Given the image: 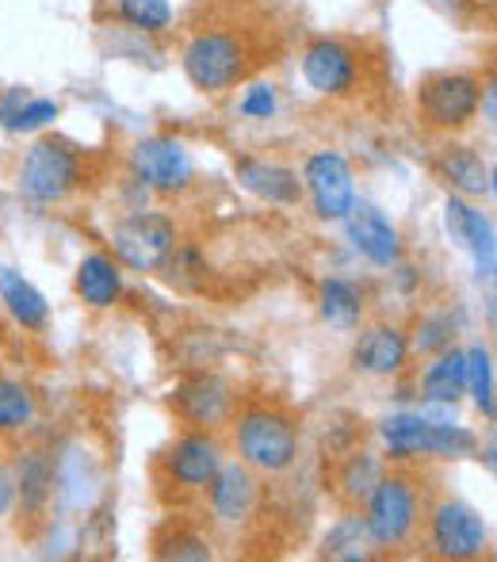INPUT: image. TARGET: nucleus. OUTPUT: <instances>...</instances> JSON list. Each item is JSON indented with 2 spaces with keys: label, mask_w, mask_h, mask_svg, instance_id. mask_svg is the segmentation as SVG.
<instances>
[{
  "label": "nucleus",
  "mask_w": 497,
  "mask_h": 562,
  "mask_svg": "<svg viewBox=\"0 0 497 562\" xmlns=\"http://www.w3.org/2000/svg\"><path fill=\"white\" fill-rule=\"evenodd\" d=\"M321 555L326 559H372L375 548L368 540V528L360 509H341L337 525L326 532V543H321Z\"/></svg>",
  "instance_id": "nucleus-28"
},
{
  "label": "nucleus",
  "mask_w": 497,
  "mask_h": 562,
  "mask_svg": "<svg viewBox=\"0 0 497 562\" xmlns=\"http://www.w3.org/2000/svg\"><path fill=\"white\" fill-rule=\"evenodd\" d=\"M58 115H61V108L54 104V100L27 97L20 112H15V119H12V126H8V131H12V134H35V131H43V126H50Z\"/></svg>",
  "instance_id": "nucleus-32"
},
{
  "label": "nucleus",
  "mask_w": 497,
  "mask_h": 562,
  "mask_svg": "<svg viewBox=\"0 0 497 562\" xmlns=\"http://www.w3.org/2000/svg\"><path fill=\"white\" fill-rule=\"evenodd\" d=\"M298 69H303V81L329 100H357L372 81V58H364L352 38L334 35L306 38L298 50Z\"/></svg>",
  "instance_id": "nucleus-8"
},
{
  "label": "nucleus",
  "mask_w": 497,
  "mask_h": 562,
  "mask_svg": "<svg viewBox=\"0 0 497 562\" xmlns=\"http://www.w3.org/2000/svg\"><path fill=\"white\" fill-rule=\"evenodd\" d=\"M409 363V337L406 329L391 326V322H372L360 326L357 340H352V368L360 375L372 379H394L402 375Z\"/></svg>",
  "instance_id": "nucleus-16"
},
{
  "label": "nucleus",
  "mask_w": 497,
  "mask_h": 562,
  "mask_svg": "<svg viewBox=\"0 0 497 562\" xmlns=\"http://www.w3.org/2000/svg\"><path fill=\"white\" fill-rule=\"evenodd\" d=\"M275 108H280V97H275V89L264 81L249 85L246 97H241V115L246 119H272Z\"/></svg>",
  "instance_id": "nucleus-33"
},
{
  "label": "nucleus",
  "mask_w": 497,
  "mask_h": 562,
  "mask_svg": "<svg viewBox=\"0 0 497 562\" xmlns=\"http://www.w3.org/2000/svg\"><path fill=\"white\" fill-rule=\"evenodd\" d=\"M379 432H383L391 459H398V463H406V459H421L425 432H429V417L425 414H394L379 425Z\"/></svg>",
  "instance_id": "nucleus-29"
},
{
  "label": "nucleus",
  "mask_w": 497,
  "mask_h": 562,
  "mask_svg": "<svg viewBox=\"0 0 497 562\" xmlns=\"http://www.w3.org/2000/svg\"><path fill=\"white\" fill-rule=\"evenodd\" d=\"M115 260L134 272H157L177 252V223L161 211H134L112 226Z\"/></svg>",
  "instance_id": "nucleus-10"
},
{
  "label": "nucleus",
  "mask_w": 497,
  "mask_h": 562,
  "mask_svg": "<svg viewBox=\"0 0 497 562\" xmlns=\"http://www.w3.org/2000/svg\"><path fill=\"white\" fill-rule=\"evenodd\" d=\"M131 165H134V177L142 180V188H149V192H157V195L188 192L195 177L188 149L180 146L177 138H165V134L134 142Z\"/></svg>",
  "instance_id": "nucleus-13"
},
{
  "label": "nucleus",
  "mask_w": 497,
  "mask_h": 562,
  "mask_svg": "<svg viewBox=\"0 0 497 562\" xmlns=\"http://www.w3.org/2000/svg\"><path fill=\"white\" fill-rule=\"evenodd\" d=\"M15 517H20V532H38L50 517L54 490H58V471H54V456L46 448H27L15 459Z\"/></svg>",
  "instance_id": "nucleus-12"
},
{
  "label": "nucleus",
  "mask_w": 497,
  "mask_h": 562,
  "mask_svg": "<svg viewBox=\"0 0 497 562\" xmlns=\"http://www.w3.org/2000/svg\"><path fill=\"white\" fill-rule=\"evenodd\" d=\"M226 459L223 432L180 429L172 445H165L154 459V490L165 509H184L188 502L203 497L215 471Z\"/></svg>",
  "instance_id": "nucleus-4"
},
{
  "label": "nucleus",
  "mask_w": 497,
  "mask_h": 562,
  "mask_svg": "<svg viewBox=\"0 0 497 562\" xmlns=\"http://www.w3.org/2000/svg\"><path fill=\"white\" fill-rule=\"evenodd\" d=\"M386 463L383 456L372 448H344L341 456L329 459L326 490L337 502V509H364V502L372 497V490L383 479Z\"/></svg>",
  "instance_id": "nucleus-15"
},
{
  "label": "nucleus",
  "mask_w": 497,
  "mask_h": 562,
  "mask_svg": "<svg viewBox=\"0 0 497 562\" xmlns=\"http://www.w3.org/2000/svg\"><path fill=\"white\" fill-rule=\"evenodd\" d=\"M226 429L234 456L260 479H280L303 456V425L280 402H238Z\"/></svg>",
  "instance_id": "nucleus-2"
},
{
  "label": "nucleus",
  "mask_w": 497,
  "mask_h": 562,
  "mask_svg": "<svg viewBox=\"0 0 497 562\" xmlns=\"http://www.w3.org/2000/svg\"><path fill=\"white\" fill-rule=\"evenodd\" d=\"M425 505H429V490H425L421 474L417 471H383L379 486L364 502V509H360L375 555H402V551L417 548V540H421Z\"/></svg>",
  "instance_id": "nucleus-3"
},
{
  "label": "nucleus",
  "mask_w": 497,
  "mask_h": 562,
  "mask_svg": "<svg viewBox=\"0 0 497 562\" xmlns=\"http://www.w3.org/2000/svg\"><path fill=\"white\" fill-rule=\"evenodd\" d=\"M483 77L467 74V69H440V74H425L417 81L414 108L417 123L429 134L440 138H455L478 119L483 108Z\"/></svg>",
  "instance_id": "nucleus-6"
},
{
  "label": "nucleus",
  "mask_w": 497,
  "mask_h": 562,
  "mask_svg": "<svg viewBox=\"0 0 497 562\" xmlns=\"http://www.w3.org/2000/svg\"><path fill=\"white\" fill-rule=\"evenodd\" d=\"M467 394V356L463 348H444V352L429 356L421 371V398L432 406H455Z\"/></svg>",
  "instance_id": "nucleus-23"
},
{
  "label": "nucleus",
  "mask_w": 497,
  "mask_h": 562,
  "mask_svg": "<svg viewBox=\"0 0 497 562\" xmlns=\"http://www.w3.org/2000/svg\"><path fill=\"white\" fill-rule=\"evenodd\" d=\"M432 172L452 188V195L463 200H490L494 195V172L483 161V154L463 142H444L432 157Z\"/></svg>",
  "instance_id": "nucleus-17"
},
{
  "label": "nucleus",
  "mask_w": 497,
  "mask_h": 562,
  "mask_svg": "<svg viewBox=\"0 0 497 562\" xmlns=\"http://www.w3.org/2000/svg\"><path fill=\"white\" fill-rule=\"evenodd\" d=\"M203 502L215 528H246L260 509V474L241 459H223L211 486L203 490Z\"/></svg>",
  "instance_id": "nucleus-11"
},
{
  "label": "nucleus",
  "mask_w": 497,
  "mask_h": 562,
  "mask_svg": "<svg viewBox=\"0 0 497 562\" xmlns=\"http://www.w3.org/2000/svg\"><path fill=\"white\" fill-rule=\"evenodd\" d=\"M74 291L89 311H112L123 299V265L112 252H89L77 265Z\"/></svg>",
  "instance_id": "nucleus-22"
},
{
  "label": "nucleus",
  "mask_w": 497,
  "mask_h": 562,
  "mask_svg": "<svg viewBox=\"0 0 497 562\" xmlns=\"http://www.w3.org/2000/svg\"><path fill=\"white\" fill-rule=\"evenodd\" d=\"M344 223H349V237H352V245H357L360 257H368L379 268H394L402 260L398 226H394L391 218L379 215L375 207H357V203H352Z\"/></svg>",
  "instance_id": "nucleus-20"
},
{
  "label": "nucleus",
  "mask_w": 497,
  "mask_h": 562,
  "mask_svg": "<svg viewBox=\"0 0 497 562\" xmlns=\"http://www.w3.org/2000/svg\"><path fill=\"white\" fill-rule=\"evenodd\" d=\"M417 548L440 562H475L490 555V528L460 497H429Z\"/></svg>",
  "instance_id": "nucleus-7"
},
{
  "label": "nucleus",
  "mask_w": 497,
  "mask_h": 562,
  "mask_svg": "<svg viewBox=\"0 0 497 562\" xmlns=\"http://www.w3.org/2000/svg\"><path fill=\"white\" fill-rule=\"evenodd\" d=\"M0 360H4V326H0Z\"/></svg>",
  "instance_id": "nucleus-35"
},
{
  "label": "nucleus",
  "mask_w": 497,
  "mask_h": 562,
  "mask_svg": "<svg viewBox=\"0 0 497 562\" xmlns=\"http://www.w3.org/2000/svg\"><path fill=\"white\" fill-rule=\"evenodd\" d=\"M200 12L180 43V69L195 92L223 97L280 61L287 35L268 0H207Z\"/></svg>",
  "instance_id": "nucleus-1"
},
{
  "label": "nucleus",
  "mask_w": 497,
  "mask_h": 562,
  "mask_svg": "<svg viewBox=\"0 0 497 562\" xmlns=\"http://www.w3.org/2000/svg\"><path fill=\"white\" fill-rule=\"evenodd\" d=\"M0 303L8 306L15 326H23L27 334H43L50 326V306H46L43 291L31 280H23V272H15V268H0Z\"/></svg>",
  "instance_id": "nucleus-24"
},
{
  "label": "nucleus",
  "mask_w": 497,
  "mask_h": 562,
  "mask_svg": "<svg viewBox=\"0 0 497 562\" xmlns=\"http://www.w3.org/2000/svg\"><path fill=\"white\" fill-rule=\"evenodd\" d=\"M303 188L310 195L318 218H344L357 203V184H352V165L337 149H318L303 165Z\"/></svg>",
  "instance_id": "nucleus-14"
},
{
  "label": "nucleus",
  "mask_w": 497,
  "mask_h": 562,
  "mask_svg": "<svg viewBox=\"0 0 497 562\" xmlns=\"http://www.w3.org/2000/svg\"><path fill=\"white\" fill-rule=\"evenodd\" d=\"M238 402H241V394L230 379L215 375V371H200V375H184L172 386L169 414L177 417L180 429L223 432L226 425H230Z\"/></svg>",
  "instance_id": "nucleus-9"
},
{
  "label": "nucleus",
  "mask_w": 497,
  "mask_h": 562,
  "mask_svg": "<svg viewBox=\"0 0 497 562\" xmlns=\"http://www.w3.org/2000/svg\"><path fill=\"white\" fill-rule=\"evenodd\" d=\"M15 509V479L4 463H0V517H12Z\"/></svg>",
  "instance_id": "nucleus-34"
},
{
  "label": "nucleus",
  "mask_w": 497,
  "mask_h": 562,
  "mask_svg": "<svg viewBox=\"0 0 497 562\" xmlns=\"http://www.w3.org/2000/svg\"><path fill=\"white\" fill-rule=\"evenodd\" d=\"M38 422V394L15 375H0V440H15Z\"/></svg>",
  "instance_id": "nucleus-26"
},
{
  "label": "nucleus",
  "mask_w": 497,
  "mask_h": 562,
  "mask_svg": "<svg viewBox=\"0 0 497 562\" xmlns=\"http://www.w3.org/2000/svg\"><path fill=\"white\" fill-rule=\"evenodd\" d=\"M444 223H448V234L463 245V249L475 257L478 265V276L490 280L494 276V265H497V249H494V223L475 207L467 203L463 195H448V211H444Z\"/></svg>",
  "instance_id": "nucleus-18"
},
{
  "label": "nucleus",
  "mask_w": 497,
  "mask_h": 562,
  "mask_svg": "<svg viewBox=\"0 0 497 562\" xmlns=\"http://www.w3.org/2000/svg\"><path fill=\"white\" fill-rule=\"evenodd\" d=\"M318 311L329 326L357 329L360 322H364V311H368L364 288L352 283V280H341V276H329V280H321V288H318Z\"/></svg>",
  "instance_id": "nucleus-25"
},
{
  "label": "nucleus",
  "mask_w": 497,
  "mask_h": 562,
  "mask_svg": "<svg viewBox=\"0 0 497 562\" xmlns=\"http://www.w3.org/2000/svg\"><path fill=\"white\" fill-rule=\"evenodd\" d=\"M406 337H409V356L429 360V356H437L455 345V318L448 311L425 314V318L414 326V334H406Z\"/></svg>",
  "instance_id": "nucleus-30"
},
{
  "label": "nucleus",
  "mask_w": 497,
  "mask_h": 562,
  "mask_svg": "<svg viewBox=\"0 0 497 562\" xmlns=\"http://www.w3.org/2000/svg\"><path fill=\"white\" fill-rule=\"evenodd\" d=\"M112 20L138 35H165L177 23L169 0H112Z\"/></svg>",
  "instance_id": "nucleus-27"
},
{
  "label": "nucleus",
  "mask_w": 497,
  "mask_h": 562,
  "mask_svg": "<svg viewBox=\"0 0 497 562\" xmlns=\"http://www.w3.org/2000/svg\"><path fill=\"white\" fill-rule=\"evenodd\" d=\"M467 356V391L471 398H475L478 414L486 417V422H494V356L490 348L475 345Z\"/></svg>",
  "instance_id": "nucleus-31"
},
{
  "label": "nucleus",
  "mask_w": 497,
  "mask_h": 562,
  "mask_svg": "<svg viewBox=\"0 0 497 562\" xmlns=\"http://www.w3.org/2000/svg\"><path fill=\"white\" fill-rule=\"evenodd\" d=\"M154 559L161 562H207L215 559L211 536L188 513H169L154 532Z\"/></svg>",
  "instance_id": "nucleus-21"
},
{
  "label": "nucleus",
  "mask_w": 497,
  "mask_h": 562,
  "mask_svg": "<svg viewBox=\"0 0 497 562\" xmlns=\"http://www.w3.org/2000/svg\"><path fill=\"white\" fill-rule=\"evenodd\" d=\"M89 184V154L84 146L58 134H43L23 149L20 165H15V188H20L23 200L43 203H66L69 195H77Z\"/></svg>",
  "instance_id": "nucleus-5"
},
{
  "label": "nucleus",
  "mask_w": 497,
  "mask_h": 562,
  "mask_svg": "<svg viewBox=\"0 0 497 562\" xmlns=\"http://www.w3.org/2000/svg\"><path fill=\"white\" fill-rule=\"evenodd\" d=\"M234 172H238L246 192H252L264 203H272V207H295V203L303 200V180H298V172L280 161L238 157V161H234Z\"/></svg>",
  "instance_id": "nucleus-19"
}]
</instances>
